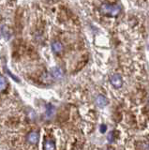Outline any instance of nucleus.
<instances>
[{"label":"nucleus","mask_w":149,"mask_h":150,"mask_svg":"<svg viewBox=\"0 0 149 150\" xmlns=\"http://www.w3.org/2000/svg\"><path fill=\"white\" fill-rule=\"evenodd\" d=\"M121 11V6L119 4H112V3H103L100 8V11L103 15L109 16H117Z\"/></svg>","instance_id":"1"},{"label":"nucleus","mask_w":149,"mask_h":150,"mask_svg":"<svg viewBox=\"0 0 149 150\" xmlns=\"http://www.w3.org/2000/svg\"><path fill=\"white\" fill-rule=\"evenodd\" d=\"M110 81H111V83L113 84L115 88H120L123 84L122 77H121L119 74H113L110 78Z\"/></svg>","instance_id":"2"},{"label":"nucleus","mask_w":149,"mask_h":150,"mask_svg":"<svg viewBox=\"0 0 149 150\" xmlns=\"http://www.w3.org/2000/svg\"><path fill=\"white\" fill-rule=\"evenodd\" d=\"M27 142H28L29 144H35L39 142L40 140V134L38 131H31V132L28 133V135H27Z\"/></svg>","instance_id":"3"},{"label":"nucleus","mask_w":149,"mask_h":150,"mask_svg":"<svg viewBox=\"0 0 149 150\" xmlns=\"http://www.w3.org/2000/svg\"><path fill=\"white\" fill-rule=\"evenodd\" d=\"M51 74L54 79H61L64 76V71L61 68L59 67H54L51 69Z\"/></svg>","instance_id":"4"},{"label":"nucleus","mask_w":149,"mask_h":150,"mask_svg":"<svg viewBox=\"0 0 149 150\" xmlns=\"http://www.w3.org/2000/svg\"><path fill=\"white\" fill-rule=\"evenodd\" d=\"M108 102L109 100H107V98L104 97L103 95H99L97 98H96V103H97V105L100 107V108H103L105 107L107 104H108Z\"/></svg>","instance_id":"5"},{"label":"nucleus","mask_w":149,"mask_h":150,"mask_svg":"<svg viewBox=\"0 0 149 150\" xmlns=\"http://www.w3.org/2000/svg\"><path fill=\"white\" fill-rule=\"evenodd\" d=\"M52 50L54 54H61L63 51V45L60 41L54 40L52 42Z\"/></svg>","instance_id":"6"},{"label":"nucleus","mask_w":149,"mask_h":150,"mask_svg":"<svg viewBox=\"0 0 149 150\" xmlns=\"http://www.w3.org/2000/svg\"><path fill=\"white\" fill-rule=\"evenodd\" d=\"M43 149L44 150H55V144L53 140L47 139L43 143Z\"/></svg>","instance_id":"7"},{"label":"nucleus","mask_w":149,"mask_h":150,"mask_svg":"<svg viewBox=\"0 0 149 150\" xmlns=\"http://www.w3.org/2000/svg\"><path fill=\"white\" fill-rule=\"evenodd\" d=\"M7 86H8L7 79L4 76H2V75H0V92L5 90L7 88Z\"/></svg>","instance_id":"8"},{"label":"nucleus","mask_w":149,"mask_h":150,"mask_svg":"<svg viewBox=\"0 0 149 150\" xmlns=\"http://www.w3.org/2000/svg\"><path fill=\"white\" fill-rule=\"evenodd\" d=\"M54 106H52L51 104H48L47 107H46V116L48 117V118H50V117H52L53 115L54 114Z\"/></svg>","instance_id":"9"},{"label":"nucleus","mask_w":149,"mask_h":150,"mask_svg":"<svg viewBox=\"0 0 149 150\" xmlns=\"http://www.w3.org/2000/svg\"><path fill=\"white\" fill-rule=\"evenodd\" d=\"M107 139H108V141L110 143H113L114 141V132H110L108 134V136H107Z\"/></svg>","instance_id":"10"},{"label":"nucleus","mask_w":149,"mask_h":150,"mask_svg":"<svg viewBox=\"0 0 149 150\" xmlns=\"http://www.w3.org/2000/svg\"><path fill=\"white\" fill-rule=\"evenodd\" d=\"M106 129H107V127H106L105 125H102V126L100 127V132L104 133L105 131H106Z\"/></svg>","instance_id":"11"},{"label":"nucleus","mask_w":149,"mask_h":150,"mask_svg":"<svg viewBox=\"0 0 149 150\" xmlns=\"http://www.w3.org/2000/svg\"><path fill=\"white\" fill-rule=\"evenodd\" d=\"M2 34H3V27L0 25V37L2 36Z\"/></svg>","instance_id":"12"},{"label":"nucleus","mask_w":149,"mask_h":150,"mask_svg":"<svg viewBox=\"0 0 149 150\" xmlns=\"http://www.w3.org/2000/svg\"><path fill=\"white\" fill-rule=\"evenodd\" d=\"M106 150H114L113 148H108V149H106Z\"/></svg>","instance_id":"13"}]
</instances>
